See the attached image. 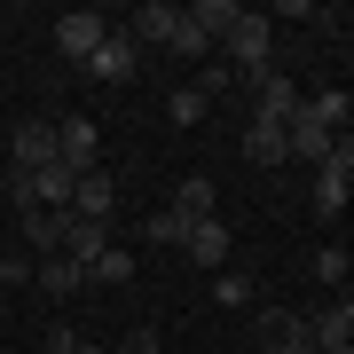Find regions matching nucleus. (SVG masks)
I'll return each mask as SVG.
<instances>
[{"label": "nucleus", "instance_id": "nucleus-1", "mask_svg": "<svg viewBox=\"0 0 354 354\" xmlns=\"http://www.w3.org/2000/svg\"><path fill=\"white\" fill-rule=\"evenodd\" d=\"M221 48H228V64H236V71H268V64H276V24H268L260 8H244L236 32H228Z\"/></svg>", "mask_w": 354, "mask_h": 354}, {"label": "nucleus", "instance_id": "nucleus-2", "mask_svg": "<svg viewBox=\"0 0 354 354\" xmlns=\"http://www.w3.org/2000/svg\"><path fill=\"white\" fill-rule=\"evenodd\" d=\"M299 79H291V71H276V64H268V71H252V118H276V127H291V118H299Z\"/></svg>", "mask_w": 354, "mask_h": 354}, {"label": "nucleus", "instance_id": "nucleus-3", "mask_svg": "<svg viewBox=\"0 0 354 354\" xmlns=\"http://www.w3.org/2000/svg\"><path fill=\"white\" fill-rule=\"evenodd\" d=\"M55 118H24V127L8 134V174H39V165H55Z\"/></svg>", "mask_w": 354, "mask_h": 354}, {"label": "nucleus", "instance_id": "nucleus-4", "mask_svg": "<svg viewBox=\"0 0 354 354\" xmlns=\"http://www.w3.org/2000/svg\"><path fill=\"white\" fill-rule=\"evenodd\" d=\"M181 260L205 268V276H221V268H228V221L221 213L213 221H181Z\"/></svg>", "mask_w": 354, "mask_h": 354}, {"label": "nucleus", "instance_id": "nucleus-5", "mask_svg": "<svg viewBox=\"0 0 354 354\" xmlns=\"http://www.w3.org/2000/svg\"><path fill=\"white\" fill-rule=\"evenodd\" d=\"M102 39H111V16H95V8H71L64 24H55V55H64V64H87V55L102 48Z\"/></svg>", "mask_w": 354, "mask_h": 354}, {"label": "nucleus", "instance_id": "nucleus-6", "mask_svg": "<svg viewBox=\"0 0 354 354\" xmlns=\"http://www.w3.org/2000/svg\"><path fill=\"white\" fill-rule=\"evenodd\" d=\"M55 150H64L71 174H95V150H102V127L87 111H71V118H55Z\"/></svg>", "mask_w": 354, "mask_h": 354}, {"label": "nucleus", "instance_id": "nucleus-7", "mask_svg": "<svg viewBox=\"0 0 354 354\" xmlns=\"http://www.w3.org/2000/svg\"><path fill=\"white\" fill-rule=\"evenodd\" d=\"M134 64H142V48L127 39V24H111V39H102V48L87 55V71L102 79V87H127V79H134Z\"/></svg>", "mask_w": 354, "mask_h": 354}, {"label": "nucleus", "instance_id": "nucleus-8", "mask_svg": "<svg viewBox=\"0 0 354 354\" xmlns=\"http://www.w3.org/2000/svg\"><path fill=\"white\" fill-rule=\"evenodd\" d=\"M260 346H268V354H315V323L268 307V315H260Z\"/></svg>", "mask_w": 354, "mask_h": 354}, {"label": "nucleus", "instance_id": "nucleus-9", "mask_svg": "<svg viewBox=\"0 0 354 354\" xmlns=\"http://www.w3.org/2000/svg\"><path fill=\"white\" fill-rule=\"evenodd\" d=\"M174 32H181V8H174V0H150V8L127 16V39H134V48H174Z\"/></svg>", "mask_w": 354, "mask_h": 354}, {"label": "nucleus", "instance_id": "nucleus-10", "mask_svg": "<svg viewBox=\"0 0 354 354\" xmlns=\"http://www.w3.org/2000/svg\"><path fill=\"white\" fill-rule=\"evenodd\" d=\"M283 142H291V158H307V165H330V150H339V134H330L307 102H299V118L283 127Z\"/></svg>", "mask_w": 354, "mask_h": 354}, {"label": "nucleus", "instance_id": "nucleus-11", "mask_svg": "<svg viewBox=\"0 0 354 354\" xmlns=\"http://www.w3.org/2000/svg\"><path fill=\"white\" fill-rule=\"evenodd\" d=\"M102 252H111V221H79V213H64V260L95 268Z\"/></svg>", "mask_w": 354, "mask_h": 354}, {"label": "nucleus", "instance_id": "nucleus-12", "mask_svg": "<svg viewBox=\"0 0 354 354\" xmlns=\"http://www.w3.org/2000/svg\"><path fill=\"white\" fill-rule=\"evenodd\" d=\"M111 205H118V189H111L102 165H95V174H79V189H71V213H79V221H111Z\"/></svg>", "mask_w": 354, "mask_h": 354}, {"label": "nucleus", "instance_id": "nucleus-13", "mask_svg": "<svg viewBox=\"0 0 354 354\" xmlns=\"http://www.w3.org/2000/svg\"><path fill=\"white\" fill-rule=\"evenodd\" d=\"M39 291H48V299H71V291H87V268L79 260H64V252H48L39 260V276H32Z\"/></svg>", "mask_w": 354, "mask_h": 354}, {"label": "nucleus", "instance_id": "nucleus-14", "mask_svg": "<svg viewBox=\"0 0 354 354\" xmlns=\"http://www.w3.org/2000/svg\"><path fill=\"white\" fill-rule=\"evenodd\" d=\"M244 158H252V165H283L291 158V142H283L276 118H252V127H244Z\"/></svg>", "mask_w": 354, "mask_h": 354}, {"label": "nucleus", "instance_id": "nucleus-15", "mask_svg": "<svg viewBox=\"0 0 354 354\" xmlns=\"http://www.w3.org/2000/svg\"><path fill=\"white\" fill-rule=\"evenodd\" d=\"M354 205V189H346V165H315V213L323 221H339Z\"/></svg>", "mask_w": 354, "mask_h": 354}, {"label": "nucleus", "instance_id": "nucleus-16", "mask_svg": "<svg viewBox=\"0 0 354 354\" xmlns=\"http://www.w3.org/2000/svg\"><path fill=\"white\" fill-rule=\"evenodd\" d=\"M236 16H244L236 0H197V8H189V24H197V32H205V39H213V48H221V39L236 32Z\"/></svg>", "mask_w": 354, "mask_h": 354}, {"label": "nucleus", "instance_id": "nucleus-17", "mask_svg": "<svg viewBox=\"0 0 354 354\" xmlns=\"http://www.w3.org/2000/svg\"><path fill=\"white\" fill-rule=\"evenodd\" d=\"M213 197H221L213 174H189V181L174 189V213H181V221H213Z\"/></svg>", "mask_w": 354, "mask_h": 354}, {"label": "nucleus", "instance_id": "nucleus-18", "mask_svg": "<svg viewBox=\"0 0 354 354\" xmlns=\"http://www.w3.org/2000/svg\"><path fill=\"white\" fill-rule=\"evenodd\" d=\"M307 323H315V354L323 346H354V299H339L330 315H307Z\"/></svg>", "mask_w": 354, "mask_h": 354}, {"label": "nucleus", "instance_id": "nucleus-19", "mask_svg": "<svg viewBox=\"0 0 354 354\" xmlns=\"http://www.w3.org/2000/svg\"><path fill=\"white\" fill-rule=\"evenodd\" d=\"M205 111H213V102H205V87H197V79L165 95V118H174V127H205Z\"/></svg>", "mask_w": 354, "mask_h": 354}, {"label": "nucleus", "instance_id": "nucleus-20", "mask_svg": "<svg viewBox=\"0 0 354 354\" xmlns=\"http://www.w3.org/2000/svg\"><path fill=\"white\" fill-rule=\"evenodd\" d=\"M24 236H32V252H39V260L64 252V213H24Z\"/></svg>", "mask_w": 354, "mask_h": 354}, {"label": "nucleus", "instance_id": "nucleus-21", "mask_svg": "<svg viewBox=\"0 0 354 354\" xmlns=\"http://www.w3.org/2000/svg\"><path fill=\"white\" fill-rule=\"evenodd\" d=\"M87 283H134V252H127V244H111V252L87 268Z\"/></svg>", "mask_w": 354, "mask_h": 354}, {"label": "nucleus", "instance_id": "nucleus-22", "mask_svg": "<svg viewBox=\"0 0 354 354\" xmlns=\"http://www.w3.org/2000/svg\"><path fill=\"white\" fill-rule=\"evenodd\" d=\"M174 55H181V64H213V39H205V32L189 24V8H181V32H174Z\"/></svg>", "mask_w": 354, "mask_h": 354}, {"label": "nucleus", "instance_id": "nucleus-23", "mask_svg": "<svg viewBox=\"0 0 354 354\" xmlns=\"http://www.w3.org/2000/svg\"><path fill=\"white\" fill-rule=\"evenodd\" d=\"M307 111H315V118H323L330 134H346V95H339V87H323V95H307Z\"/></svg>", "mask_w": 354, "mask_h": 354}, {"label": "nucleus", "instance_id": "nucleus-24", "mask_svg": "<svg viewBox=\"0 0 354 354\" xmlns=\"http://www.w3.org/2000/svg\"><path fill=\"white\" fill-rule=\"evenodd\" d=\"M142 244H174V252H181V213H174V205L142 221Z\"/></svg>", "mask_w": 354, "mask_h": 354}, {"label": "nucleus", "instance_id": "nucleus-25", "mask_svg": "<svg viewBox=\"0 0 354 354\" xmlns=\"http://www.w3.org/2000/svg\"><path fill=\"white\" fill-rule=\"evenodd\" d=\"M346 252H339V244H323V252H315V283H346Z\"/></svg>", "mask_w": 354, "mask_h": 354}, {"label": "nucleus", "instance_id": "nucleus-26", "mask_svg": "<svg viewBox=\"0 0 354 354\" xmlns=\"http://www.w3.org/2000/svg\"><path fill=\"white\" fill-rule=\"evenodd\" d=\"M213 299L221 307H252V283H244V276H213Z\"/></svg>", "mask_w": 354, "mask_h": 354}, {"label": "nucleus", "instance_id": "nucleus-27", "mask_svg": "<svg viewBox=\"0 0 354 354\" xmlns=\"http://www.w3.org/2000/svg\"><path fill=\"white\" fill-rule=\"evenodd\" d=\"M48 354H102V346H95V339H79V330H64V323H55V330H48Z\"/></svg>", "mask_w": 354, "mask_h": 354}, {"label": "nucleus", "instance_id": "nucleus-28", "mask_svg": "<svg viewBox=\"0 0 354 354\" xmlns=\"http://www.w3.org/2000/svg\"><path fill=\"white\" fill-rule=\"evenodd\" d=\"M39 276V260H24V252H0V283H32Z\"/></svg>", "mask_w": 354, "mask_h": 354}, {"label": "nucleus", "instance_id": "nucleus-29", "mask_svg": "<svg viewBox=\"0 0 354 354\" xmlns=\"http://www.w3.org/2000/svg\"><path fill=\"white\" fill-rule=\"evenodd\" d=\"M118 354H158V330H150V323H142V330H127V346H118Z\"/></svg>", "mask_w": 354, "mask_h": 354}, {"label": "nucleus", "instance_id": "nucleus-30", "mask_svg": "<svg viewBox=\"0 0 354 354\" xmlns=\"http://www.w3.org/2000/svg\"><path fill=\"white\" fill-rule=\"evenodd\" d=\"M323 354H354V346H323Z\"/></svg>", "mask_w": 354, "mask_h": 354}, {"label": "nucleus", "instance_id": "nucleus-31", "mask_svg": "<svg viewBox=\"0 0 354 354\" xmlns=\"http://www.w3.org/2000/svg\"><path fill=\"white\" fill-rule=\"evenodd\" d=\"M346 189H354V174H346Z\"/></svg>", "mask_w": 354, "mask_h": 354}, {"label": "nucleus", "instance_id": "nucleus-32", "mask_svg": "<svg viewBox=\"0 0 354 354\" xmlns=\"http://www.w3.org/2000/svg\"><path fill=\"white\" fill-rule=\"evenodd\" d=\"M0 354H8V346H0Z\"/></svg>", "mask_w": 354, "mask_h": 354}]
</instances>
